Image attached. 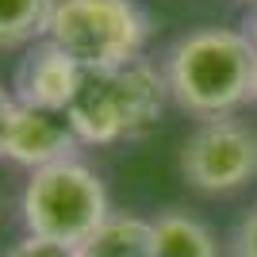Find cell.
<instances>
[{"label":"cell","mask_w":257,"mask_h":257,"mask_svg":"<svg viewBox=\"0 0 257 257\" xmlns=\"http://www.w3.org/2000/svg\"><path fill=\"white\" fill-rule=\"evenodd\" d=\"M257 50L242 31L204 27L184 35L169 54V88L192 115L223 119L253 96Z\"/></svg>","instance_id":"6da1fadb"},{"label":"cell","mask_w":257,"mask_h":257,"mask_svg":"<svg viewBox=\"0 0 257 257\" xmlns=\"http://www.w3.org/2000/svg\"><path fill=\"white\" fill-rule=\"evenodd\" d=\"M161 115V81L150 65L127 62L115 69H85L65 119L81 142L107 146L119 139H135L158 123Z\"/></svg>","instance_id":"7a4b0ae2"},{"label":"cell","mask_w":257,"mask_h":257,"mask_svg":"<svg viewBox=\"0 0 257 257\" xmlns=\"http://www.w3.org/2000/svg\"><path fill=\"white\" fill-rule=\"evenodd\" d=\"M20 215L27 234L85 246L107 223V188L85 161H58L46 169H35L20 196Z\"/></svg>","instance_id":"3957f363"},{"label":"cell","mask_w":257,"mask_h":257,"mask_svg":"<svg viewBox=\"0 0 257 257\" xmlns=\"http://www.w3.org/2000/svg\"><path fill=\"white\" fill-rule=\"evenodd\" d=\"M150 23L135 0H58L50 12V39L81 69H115L139 62Z\"/></svg>","instance_id":"277c9868"},{"label":"cell","mask_w":257,"mask_h":257,"mask_svg":"<svg viewBox=\"0 0 257 257\" xmlns=\"http://www.w3.org/2000/svg\"><path fill=\"white\" fill-rule=\"evenodd\" d=\"M181 169L200 192H234L257 177V135L234 119H207L184 142Z\"/></svg>","instance_id":"5b68a950"},{"label":"cell","mask_w":257,"mask_h":257,"mask_svg":"<svg viewBox=\"0 0 257 257\" xmlns=\"http://www.w3.org/2000/svg\"><path fill=\"white\" fill-rule=\"evenodd\" d=\"M77 135L69 127L65 111H46V107H31V104H16L8 127V146L4 158L20 161L27 169H46L58 161H69L77 154Z\"/></svg>","instance_id":"8992f818"},{"label":"cell","mask_w":257,"mask_h":257,"mask_svg":"<svg viewBox=\"0 0 257 257\" xmlns=\"http://www.w3.org/2000/svg\"><path fill=\"white\" fill-rule=\"evenodd\" d=\"M81 65L69 58L65 50L43 39L35 43V50L20 62L16 73V100L31 107H46V111H65L73 100L77 85H81Z\"/></svg>","instance_id":"52a82bcc"},{"label":"cell","mask_w":257,"mask_h":257,"mask_svg":"<svg viewBox=\"0 0 257 257\" xmlns=\"http://www.w3.org/2000/svg\"><path fill=\"white\" fill-rule=\"evenodd\" d=\"M150 257H215V242L204 223L165 211L150 223Z\"/></svg>","instance_id":"ba28073f"},{"label":"cell","mask_w":257,"mask_h":257,"mask_svg":"<svg viewBox=\"0 0 257 257\" xmlns=\"http://www.w3.org/2000/svg\"><path fill=\"white\" fill-rule=\"evenodd\" d=\"M85 257H150V223L131 215H107V223L81 246Z\"/></svg>","instance_id":"9c48e42d"},{"label":"cell","mask_w":257,"mask_h":257,"mask_svg":"<svg viewBox=\"0 0 257 257\" xmlns=\"http://www.w3.org/2000/svg\"><path fill=\"white\" fill-rule=\"evenodd\" d=\"M58 0H0V46H27L46 39Z\"/></svg>","instance_id":"30bf717a"},{"label":"cell","mask_w":257,"mask_h":257,"mask_svg":"<svg viewBox=\"0 0 257 257\" xmlns=\"http://www.w3.org/2000/svg\"><path fill=\"white\" fill-rule=\"evenodd\" d=\"M4 257H85V253H81V246H65V242H50V238L27 234L23 242H16Z\"/></svg>","instance_id":"8fae6325"},{"label":"cell","mask_w":257,"mask_h":257,"mask_svg":"<svg viewBox=\"0 0 257 257\" xmlns=\"http://www.w3.org/2000/svg\"><path fill=\"white\" fill-rule=\"evenodd\" d=\"M234 257H257V211L238 226V234H234Z\"/></svg>","instance_id":"7c38bea8"},{"label":"cell","mask_w":257,"mask_h":257,"mask_svg":"<svg viewBox=\"0 0 257 257\" xmlns=\"http://www.w3.org/2000/svg\"><path fill=\"white\" fill-rule=\"evenodd\" d=\"M16 104L20 100L0 85V158H4V146H8V127H12V115H16Z\"/></svg>","instance_id":"4fadbf2b"},{"label":"cell","mask_w":257,"mask_h":257,"mask_svg":"<svg viewBox=\"0 0 257 257\" xmlns=\"http://www.w3.org/2000/svg\"><path fill=\"white\" fill-rule=\"evenodd\" d=\"M246 39H249V43H253V50H257V16H253V20H249V31H246Z\"/></svg>","instance_id":"5bb4252c"},{"label":"cell","mask_w":257,"mask_h":257,"mask_svg":"<svg viewBox=\"0 0 257 257\" xmlns=\"http://www.w3.org/2000/svg\"><path fill=\"white\" fill-rule=\"evenodd\" d=\"M253 100H257V77H253Z\"/></svg>","instance_id":"9a60e30c"}]
</instances>
